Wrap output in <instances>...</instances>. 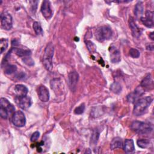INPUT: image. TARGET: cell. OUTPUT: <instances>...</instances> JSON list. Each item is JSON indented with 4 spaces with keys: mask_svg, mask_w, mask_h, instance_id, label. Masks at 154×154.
Returning <instances> with one entry per match:
<instances>
[{
    "mask_svg": "<svg viewBox=\"0 0 154 154\" xmlns=\"http://www.w3.org/2000/svg\"><path fill=\"white\" fill-rule=\"evenodd\" d=\"M152 102V99L150 96H147L138 99L135 103L133 109V114L136 116H140L144 114Z\"/></svg>",
    "mask_w": 154,
    "mask_h": 154,
    "instance_id": "obj_1",
    "label": "cell"
},
{
    "mask_svg": "<svg viewBox=\"0 0 154 154\" xmlns=\"http://www.w3.org/2000/svg\"><path fill=\"white\" fill-rule=\"evenodd\" d=\"M54 45L52 43H49L45 48L43 57V64L45 67L49 71H51L53 67L52 57L54 55Z\"/></svg>",
    "mask_w": 154,
    "mask_h": 154,
    "instance_id": "obj_2",
    "label": "cell"
},
{
    "mask_svg": "<svg viewBox=\"0 0 154 154\" xmlns=\"http://www.w3.org/2000/svg\"><path fill=\"white\" fill-rule=\"evenodd\" d=\"M131 128L135 132L141 135L150 134L153 130L152 126L149 124L139 121H135L132 122L131 125Z\"/></svg>",
    "mask_w": 154,
    "mask_h": 154,
    "instance_id": "obj_3",
    "label": "cell"
},
{
    "mask_svg": "<svg viewBox=\"0 0 154 154\" xmlns=\"http://www.w3.org/2000/svg\"><path fill=\"white\" fill-rule=\"evenodd\" d=\"M14 107L9 101L4 97L0 99V116L2 118L6 119L14 111Z\"/></svg>",
    "mask_w": 154,
    "mask_h": 154,
    "instance_id": "obj_4",
    "label": "cell"
},
{
    "mask_svg": "<svg viewBox=\"0 0 154 154\" xmlns=\"http://www.w3.org/2000/svg\"><path fill=\"white\" fill-rule=\"evenodd\" d=\"M95 36L99 42H102L111 38L112 36V31L109 27L102 26L96 29Z\"/></svg>",
    "mask_w": 154,
    "mask_h": 154,
    "instance_id": "obj_5",
    "label": "cell"
},
{
    "mask_svg": "<svg viewBox=\"0 0 154 154\" xmlns=\"http://www.w3.org/2000/svg\"><path fill=\"white\" fill-rule=\"evenodd\" d=\"M12 122L14 125L20 128L25 126L26 123V118L23 112L21 111H17L13 114Z\"/></svg>",
    "mask_w": 154,
    "mask_h": 154,
    "instance_id": "obj_6",
    "label": "cell"
},
{
    "mask_svg": "<svg viewBox=\"0 0 154 154\" xmlns=\"http://www.w3.org/2000/svg\"><path fill=\"white\" fill-rule=\"evenodd\" d=\"M1 27L5 30H10L13 26L12 17L10 13L4 11L1 14Z\"/></svg>",
    "mask_w": 154,
    "mask_h": 154,
    "instance_id": "obj_7",
    "label": "cell"
},
{
    "mask_svg": "<svg viewBox=\"0 0 154 154\" xmlns=\"http://www.w3.org/2000/svg\"><path fill=\"white\" fill-rule=\"evenodd\" d=\"M14 99L18 106L23 109L29 108L32 104L31 99L27 96H16Z\"/></svg>",
    "mask_w": 154,
    "mask_h": 154,
    "instance_id": "obj_8",
    "label": "cell"
},
{
    "mask_svg": "<svg viewBox=\"0 0 154 154\" xmlns=\"http://www.w3.org/2000/svg\"><path fill=\"white\" fill-rule=\"evenodd\" d=\"M78 79L79 75L76 72L73 71L69 73L68 75V83L69 88L72 92H75L76 90Z\"/></svg>",
    "mask_w": 154,
    "mask_h": 154,
    "instance_id": "obj_9",
    "label": "cell"
},
{
    "mask_svg": "<svg viewBox=\"0 0 154 154\" xmlns=\"http://www.w3.org/2000/svg\"><path fill=\"white\" fill-rule=\"evenodd\" d=\"M144 93V90L140 85L135 88V90L134 91V92H132V93H130L129 95H128V97H127L128 101L131 103L135 102L138 100V99Z\"/></svg>",
    "mask_w": 154,
    "mask_h": 154,
    "instance_id": "obj_10",
    "label": "cell"
},
{
    "mask_svg": "<svg viewBox=\"0 0 154 154\" xmlns=\"http://www.w3.org/2000/svg\"><path fill=\"white\" fill-rule=\"evenodd\" d=\"M41 12L43 16L46 19H49L52 16V10L51 8V3L49 1H44L41 7Z\"/></svg>",
    "mask_w": 154,
    "mask_h": 154,
    "instance_id": "obj_11",
    "label": "cell"
},
{
    "mask_svg": "<svg viewBox=\"0 0 154 154\" xmlns=\"http://www.w3.org/2000/svg\"><path fill=\"white\" fill-rule=\"evenodd\" d=\"M141 21L142 23L148 28H152L153 26V12L147 10L146 12V16L141 17Z\"/></svg>",
    "mask_w": 154,
    "mask_h": 154,
    "instance_id": "obj_12",
    "label": "cell"
},
{
    "mask_svg": "<svg viewBox=\"0 0 154 154\" xmlns=\"http://www.w3.org/2000/svg\"><path fill=\"white\" fill-rule=\"evenodd\" d=\"M37 94L38 98L42 102H48L49 99V92L45 85H40L38 88Z\"/></svg>",
    "mask_w": 154,
    "mask_h": 154,
    "instance_id": "obj_13",
    "label": "cell"
},
{
    "mask_svg": "<svg viewBox=\"0 0 154 154\" xmlns=\"http://www.w3.org/2000/svg\"><path fill=\"white\" fill-rule=\"evenodd\" d=\"M129 27L131 29L132 34L133 36L137 38H139L142 34L141 28H140V27L138 26V25L135 23V22H134V19L132 17H131V19H129Z\"/></svg>",
    "mask_w": 154,
    "mask_h": 154,
    "instance_id": "obj_14",
    "label": "cell"
},
{
    "mask_svg": "<svg viewBox=\"0 0 154 154\" xmlns=\"http://www.w3.org/2000/svg\"><path fill=\"white\" fill-rule=\"evenodd\" d=\"M140 85L144 90V91L152 90L153 88V81L150 74H148L142 80Z\"/></svg>",
    "mask_w": 154,
    "mask_h": 154,
    "instance_id": "obj_15",
    "label": "cell"
},
{
    "mask_svg": "<svg viewBox=\"0 0 154 154\" xmlns=\"http://www.w3.org/2000/svg\"><path fill=\"white\" fill-rule=\"evenodd\" d=\"M110 60L112 63H117L121 60L120 51L114 47L110 48Z\"/></svg>",
    "mask_w": 154,
    "mask_h": 154,
    "instance_id": "obj_16",
    "label": "cell"
},
{
    "mask_svg": "<svg viewBox=\"0 0 154 154\" xmlns=\"http://www.w3.org/2000/svg\"><path fill=\"white\" fill-rule=\"evenodd\" d=\"M125 152L127 153H131L135 150V146L134 141L132 139H126L125 141L123 147Z\"/></svg>",
    "mask_w": 154,
    "mask_h": 154,
    "instance_id": "obj_17",
    "label": "cell"
},
{
    "mask_svg": "<svg viewBox=\"0 0 154 154\" xmlns=\"http://www.w3.org/2000/svg\"><path fill=\"white\" fill-rule=\"evenodd\" d=\"M14 92L16 96H26L28 93L27 87L22 84H17L14 87Z\"/></svg>",
    "mask_w": 154,
    "mask_h": 154,
    "instance_id": "obj_18",
    "label": "cell"
},
{
    "mask_svg": "<svg viewBox=\"0 0 154 154\" xmlns=\"http://www.w3.org/2000/svg\"><path fill=\"white\" fill-rule=\"evenodd\" d=\"M143 13H144L143 4L141 1H138L135 6L134 14H135V15L137 17H138V18L140 17L141 18Z\"/></svg>",
    "mask_w": 154,
    "mask_h": 154,
    "instance_id": "obj_19",
    "label": "cell"
},
{
    "mask_svg": "<svg viewBox=\"0 0 154 154\" xmlns=\"http://www.w3.org/2000/svg\"><path fill=\"white\" fill-rule=\"evenodd\" d=\"M110 147L112 150L116 149H120V148L122 149L123 147V144L122 139L119 137H116L114 138L111 143Z\"/></svg>",
    "mask_w": 154,
    "mask_h": 154,
    "instance_id": "obj_20",
    "label": "cell"
},
{
    "mask_svg": "<svg viewBox=\"0 0 154 154\" xmlns=\"http://www.w3.org/2000/svg\"><path fill=\"white\" fill-rule=\"evenodd\" d=\"M15 54L20 57H25L27 56H29L31 55V51L28 49H23L21 48H13Z\"/></svg>",
    "mask_w": 154,
    "mask_h": 154,
    "instance_id": "obj_21",
    "label": "cell"
},
{
    "mask_svg": "<svg viewBox=\"0 0 154 154\" xmlns=\"http://www.w3.org/2000/svg\"><path fill=\"white\" fill-rule=\"evenodd\" d=\"M17 70V67L15 65L6 64L4 66V73L7 75H10L14 73Z\"/></svg>",
    "mask_w": 154,
    "mask_h": 154,
    "instance_id": "obj_22",
    "label": "cell"
},
{
    "mask_svg": "<svg viewBox=\"0 0 154 154\" xmlns=\"http://www.w3.org/2000/svg\"><path fill=\"white\" fill-rule=\"evenodd\" d=\"M110 90L116 94H119L122 91V86L120 83L117 82H113L110 86Z\"/></svg>",
    "mask_w": 154,
    "mask_h": 154,
    "instance_id": "obj_23",
    "label": "cell"
},
{
    "mask_svg": "<svg viewBox=\"0 0 154 154\" xmlns=\"http://www.w3.org/2000/svg\"><path fill=\"white\" fill-rule=\"evenodd\" d=\"M137 143L138 146L141 148H147L150 146V142L147 139H140L137 140Z\"/></svg>",
    "mask_w": 154,
    "mask_h": 154,
    "instance_id": "obj_24",
    "label": "cell"
},
{
    "mask_svg": "<svg viewBox=\"0 0 154 154\" xmlns=\"http://www.w3.org/2000/svg\"><path fill=\"white\" fill-rule=\"evenodd\" d=\"M33 29L35 31V32L37 34V35H42L43 33L42 28L40 24V23H38V22H34L33 23Z\"/></svg>",
    "mask_w": 154,
    "mask_h": 154,
    "instance_id": "obj_25",
    "label": "cell"
},
{
    "mask_svg": "<svg viewBox=\"0 0 154 154\" xmlns=\"http://www.w3.org/2000/svg\"><path fill=\"white\" fill-rule=\"evenodd\" d=\"M8 45V42L7 38H2L0 41V49H1V54H2L7 48Z\"/></svg>",
    "mask_w": 154,
    "mask_h": 154,
    "instance_id": "obj_26",
    "label": "cell"
},
{
    "mask_svg": "<svg viewBox=\"0 0 154 154\" xmlns=\"http://www.w3.org/2000/svg\"><path fill=\"white\" fill-rule=\"evenodd\" d=\"M86 45H87V47L88 51L91 54H94L96 52V46L92 42L87 41L86 42Z\"/></svg>",
    "mask_w": 154,
    "mask_h": 154,
    "instance_id": "obj_27",
    "label": "cell"
},
{
    "mask_svg": "<svg viewBox=\"0 0 154 154\" xmlns=\"http://www.w3.org/2000/svg\"><path fill=\"white\" fill-rule=\"evenodd\" d=\"M99 133L97 132V131H94L91 137V140H90V143H91V145H95L97 142V140L99 139Z\"/></svg>",
    "mask_w": 154,
    "mask_h": 154,
    "instance_id": "obj_28",
    "label": "cell"
},
{
    "mask_svg": "<svg viewBox=\"0 0 154 154\" xmlns=\"http://www.w3.org/2000/svg\"><path fill=\"white\" fill-rule=\"evenodd\" d=\"M22 61L28 66H32L34 64V60L29 56H27L22 58Z\"/></svg>",
    "mask_w": 154,
    "mask_h": 154,
    "instance_id": "obj_29",
    "label": "cell"
},
{
    "mask_svg": "<svg viewBox=\"0 0 154 154\" xmlns=\"http://www.w3.org/2000/svg\"><path fill=\"white\" fill-rule=\"evenodd\" d=\"M129 55L134 58H137L140 57V53L139 51L135 48H131L129 51Z\"/></svg>",
    "mask_w": 154,
    "mask_h": 154,
    "instance_id": "obj_30",
    "label": "cell"
},
{
    "mask_svg": "<svg viewBox=\"0 0 154 154\" xmlns=\"http://www.w3.org/2000/svg\"><path fill=\"white\" fill-rule=\"evenodd\" d=\"M84 110H85V105L84 103H82L75 109L74 113L75 114H81L84 112Z\"/></svg>",
    "mask_w": 154,
    "mask_h": 154,
    "instance_id": "obj_31",
    "label": "cell"
},
{
    "mask_svg": "<svg viewBox=\"0 0 154 154\" xmlns=\"http://www.w3.org/2000/svg\"><path fill=\"white\" fill-rule=\"evenodd\" d=\"M40 133L38 131H36L32 134V135L31 137V141H35L37 140V139L39 138Z\"/></svg>",
    "mask_w": 154,
    "mask_h": 154,
    "instance_id": "obj_32",
    "label": "cell"
},
{
    "mask_svg": "<svg viewBox=\"0 0 154 154\" xmlns=\"http://www.w3.org/2000/svg\"><path fill=\"white\" fill-rule=\"evenodd\" d=\"M30 3H31V10L34 13H35V12L36 11L38 1H30Z\"/></svg>",
    "mask_w": 154,
    "mask_h": 154,
    "instance_id": "obj_33",
    "label": "cell"
},
{
    "mask_svg": "<svg viewBox=\"0 0 154 154\" xmlns=\"http://www.w3.org/2000/svg\"><path fill=\"white\" fill-rule=\"evenodd\" d=\"M146 49L149 51H153L154 47L153 43H149L146 46Z\"/></svg>",
    "mask_w": 154,
    "mask_h": 154,
    "instance_id": "obj_34",
    "label": "cell"
},
{
    "mask_svg": "<svg viewBox=\"0 0 154 154\" xmlns=\"http://www.w3.org/2000/svg\"><path fill=\"white\" fill-rule=\"evenodd\" d=\"M25 76V74H23L22 72H21L20 74H18L17 75V77L19 78V79H23Z\"/></svg>",
    "mask_w": 154,
    "mask_h": 154,
    "instance_id": "obj_35",
    "label": "cell"
},
{
    "mask_svg": "<svg viewBox=\"0 0 154 154\" xmlns=\"http://www.w3.org/2000/svg\"><path fill=\"white\" fill-rule=\"evenodd\" d=\"M153 32H150V34H149V37L152 40H154V37H153Z\"/></svg>",
    "mask_w": 154,
    "mask_h": 154,
    "instance_id": "obj_36",
    "label": "cell"
}]
</instances>
